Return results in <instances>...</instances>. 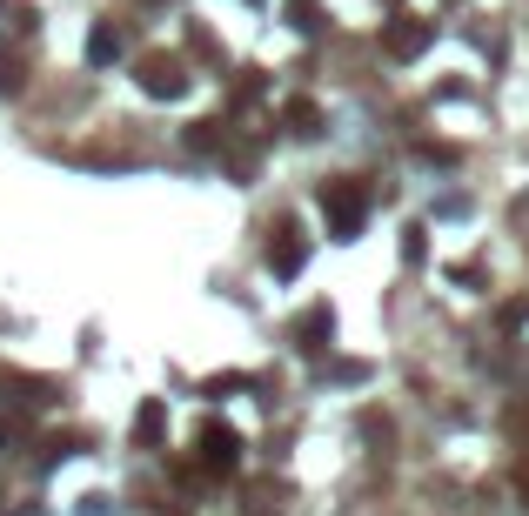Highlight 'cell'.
Here are the masks:
<instances>
[{
	"label": "cell",
	"mask_w": 529,
	"mask_h": 516,
	"mask_svg": "<svg viewBox=\"0 0 529 516\" xmlns=\"http://www.w3.org/2000/svg\"><path fill=\"white\" fill-rule=\"evenodd\" d=\"M322 215H329L335 242H355L362 222H369V188H362V181H329V188H322Z\"/></svg>",
	"instance_id": "cell-1"
},
{
	"label": "cell",
	"mask_w": 529,
	"mask_h": 516,
	"mask_svg": "<svg viewBox=\"0 0 529 516\" xmlns=\"http://www.w3.org/2000/svg\"><path fill=\"white\" fill-rule=\"evenodd\" d=\"M195 456H201V470H208V476H228L235 463H242V436L208 416V423L195 429Z\"/></svg>",
	"instance_id": "cell-2"
},
{
	"label": "cell",
	"mask_w": 529,
	"mask_h": 516,
	"mask_svg": "<svg viewBox=\"0 0 529 516\" xmlns=\"http://www.w3.org/2000/svg\"><path fill=\"white\" fill-rule=\"evenodd\" d=\"M141 94H155V101H181L188 94V74H181L175 54H148L141 61Z\"/></svg>",
	"instance_id": "cell-3"
},
{
	"label": "cell",
	"mask_w": 529,
	"mask_h": 516,
	"mask_svg": "<svg viewBox=\"0 0 529 516\" xmlns=\"http://www.w3.org/2000/svg\"><path fill=\"white\" fill-rule=\"evenodd\" d=\"M302 262H309V248H302L295 222H282V228H275V242H268V269L288 282V275H302Z\"/></svg>",
	"instance_id": "cell-4"
},
{
	"label": "cell",
	"mask_w": 529,
	"mask_h": 516,
	"mask_svg": "<svg viewBox=\"0 0 529 516\" xmlns=\"http://www.w3.org/2000/svg\"><path fill=\"white\" fill-rule=\"evenodd\" d=\"M429 41H436V27H429V21H409V14H402V21L389 27V34H382V47H389L396 61H416V54H422Z\"/></svg>",
	"instance_id": "cell-5"
},
{
	"label": "cell",
	"mask_w": 529,
	"mask_h": 516,
	"mask_svg": "<svg viewBox=\"0 0 529 516\" xmlns=\"http://www.w3.org/2000/svg\"><path fill=\"white\" fill-rule=\"evenodd\" d=\"M121 54H128L121 27H114V21H94V27H88V68H114Z\"/></svg>",
	"instance_id": "cell-6"
},
{
	"label": "cell",
	"mask_w": 529,
	"mask_h": 516,
	"mask_svg": "<svg viewBox=\"0 0 529 516\" xmlns=\"http://www.w3.org/2000/svg\"><path fill=\"white\" fill-rule=\"evenodd\" d=\"M329 336H335V315L329 309H309L302 322H295V342H302L309 356H315V349H329Z\"/></svg>",
	"instance_id": "cell-7"
},
{
	"label": "cell",
	"mask_w": 529,
	"mask_h": 516,
	"mask_svg": "<svg viewBox=\"0 0 529 516\" xmlns=\"http://www.w3.org/2000/svg\"><path fill=\"white\" fill-rule=\"evenodd\" d=\"M161 429H168V409H161V403H141V409H134V443H141V449H155Z\"/></svg>",
	"instance_id": "cell-8"
},
{
	"label": "cell",
	"mask_w": 529,
	"mask_h": 516,
	"mask_svg": "<svg viewBox=\"0 0 529 516\" xmlns=\"http://www.w3.org/2000/svg\"><path fill=\"white\" fill-rule=\"evenodd\" d=\"M288 135H322V108L315 101H288Z\"/></svg>",
	"instance_id": "cell-9"
},
{
	"label": "cell",
	"mask_w": 529,
	"mask_h": 516,
	"mask_svg": "<svg viewBox=\"0 0 529 516\" xmlns=\"http://www.w3.org/2000/svg\"><path fill=\"white\" fill-rule=\"evenodd\" d=\"M288 21L302 27V34H315V27H322V7H315V0H288Z\"/></svg>",
	"instance_id": "cell-10"
},
{
	"label": "cell",
	"mask_w": 529,
	"mask_h": 516,
	"mask_svg": "<svg viewBox=\"0 0 529 516\" xmlns=\"http://www.w3.org/2000/svg\"><path fill=\"white\" fill-rule=\"evenodd\" d=\"M21 81H27V74H21V54H7V47H0V94H14Z\"/></svg>",
	"instance_id": "cell-11"
},
{
	"label": "cell",
	"mask_w": 529,
	"mask_h": 516,
	"mask_svg": "<svg viewBox=\"0 0 529 516\" xmlns=\"http://www.w3.org/2000/svg\"><path fill=\"white\" fill-rule=\"evenodd\" d=\"M188 141H195V148H221V141H228V128H215V121H195V128H188Z\"/></svg>",
	"instance_id": "cell-12"
},
{
	"label": "cell",
	"mask_w": 529,
	"mask_h": 516,
	"mask_svg": "<svg viewBox=\"0 0 529 516\" xmlns=\"http://www.w3.org/2000/svg\"><path fill=\"white\" fill-rule=\"evenodd\" d=\"M61 456H74V436H47V443H41V463H61Z\"/></svg>",
	"instance_id": "cell-13"
},
{
	"label": "cell",
	"mask_w": 529,
	"mask_h": 516,
	"mask_svg": "<svg viewBox=\"0 0 529 516\" xmlns=\"http://www.w3.org/2000/svg\"><path fill=\"white\" fill-rule=\"evenodd\" d=\"M201 389H208V396H221V389H248V376H208Z\"/></svg>",
	"instance_id": "cell-14"
},
{
	"label": "cell",
	"mask_w": 529,
	"mask_h": 516,
	"mask_svg": "<svg viewBox=\"0 0 529 516\" xmlns=\"http://www.w3.org/2000/svg\"><path fill=\"white\" fill-rule=\"evenodd\" d=\"M0 443H21V423H14V416H0Z\"/></svg>",
	"instance_id": "cell-15"
}]
</instances>
